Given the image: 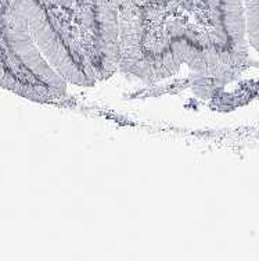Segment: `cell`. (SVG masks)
I'll list each match as a JSON object with an SVG mask.
<instances>
[{
	"label": "cell",
	"instance_id": "obj_1",
	"mask_svg": "<svg viewBox=\"0 0 259 261\" xmlns=\"http://www.w3.org/2000/svg\"><path fill=\"white\" fill-rule=\"evenodd\" d=\"M0 35L15 60L50 95L61 96L68 85L95 84L83 56L57 30L39 0H5Z\"/></svg>",
	"mask_w": 259,
	"mask_h": 261
},
{
	"label": "cell",
	"instance_id": "obj_3",
	"mask_svg": "<svg viewBox=\"0 0 259 261\" xmlns=\"http://www.w3.org/2000/svg\"><path fill=\"white\" fill-rule=\"evenodd\" d=\"M215 7L218 45L239 60L247 56L249 46L259 51V0H215Z\"/></svg>",
	"mask_w": 259,
	"mask_h": 261
},
{
	"label": "cell",
	"instance_id": "obj_4",
	"mask_svg": "<svg viewBox=\"0 0 259 261\" xmlns=\"http://www.w3.org/2000/svg\"><path fill=\"white\" fill-rule=\"evenodd\" d=\"M166 0H93L95 61L101 74H111L120 64V10L124 3L147 7Z\"/></svg>",
	"mask_w": 259,
	"mask_h": 261
},
{
	"label": "cell",
	"instance_id": "obj_2",
	"mask_svg": "<svg viewBox=\"0 0 259 261\" xmlns=\"http://www.w3.org/2000/svg\"><path fill=\"white\" fill-rule=\"evenodd\" d=\"M235 63H239L237 57L223 46L201 45L187 36H176L158 53H147L143 45L132 46L121 51L120 59L125 70L145 81L174 75L182 65H189L198 74H214Z\"/></svg>",
	"mask_w": 259,
	"mask_h": 261
}]
</instances>
